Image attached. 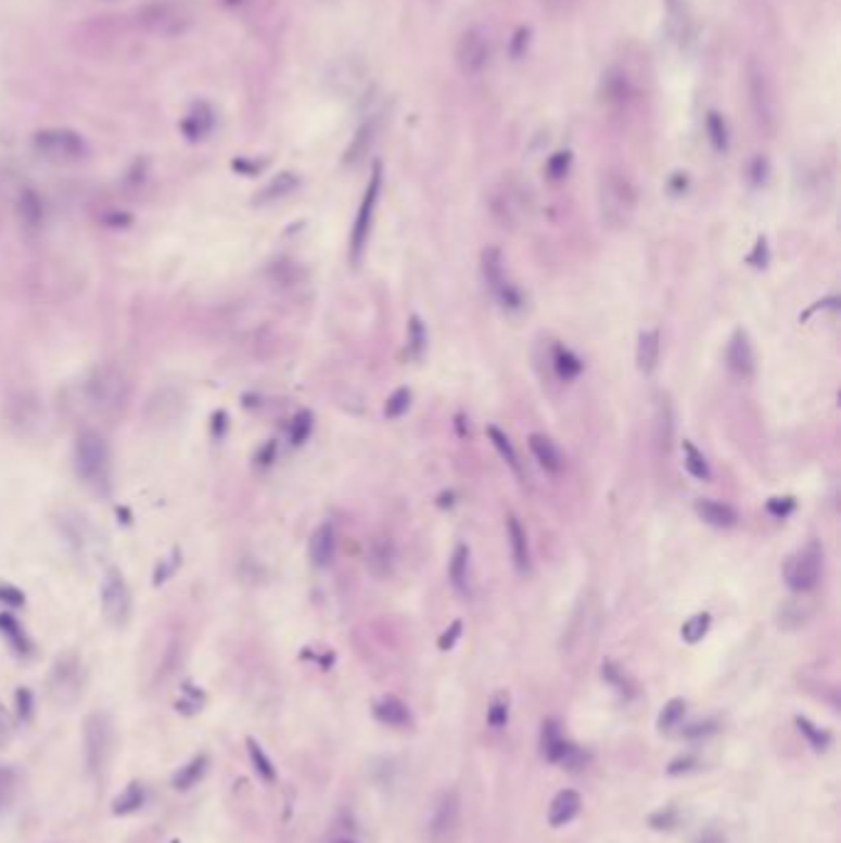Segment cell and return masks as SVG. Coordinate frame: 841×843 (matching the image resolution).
<instances>
[{
  "label": "cell",
  "mask_w": 841,
  "mask_h": 843,
  "mask_svg": "<svg viewBox=\"0 0 841 843\" xmlns=\"http://www.w3.org/2000/svg\"><path fill=\"white\" fill-rule=\"evenodd\" d=\"M129 395H131L129 378H126L122 368L112 366V362L97 366L92 373L85 378V383H81V397H85V405L97 417H104V420H112V417L122 414L126 403H129Z\"/></svg>",
  "instance_id": "cell-1"
},
{
  "label": "cell",
  "mask_w": 841,
  "mask_h": 843,
  "mask_svg": "<svg viewBox=\"0 0 841 843\" xmlns=\"http://www.w3.org/2000/svg\"><path fill=\"white\" fill-rule=\"evenodd\" d=\"M72 464L81 484L97 494H106L112 484V451L104 434L97 430H85L72 449Z\"/></svg>",
  "instance_id": "cell-2"
},
{
  "label": "cell",
  "mask_w": 841,
  "mask_h": 843,
  "mask_svg": "<svg viewBox=\"0 0 841 843\" xmlns=\"http://www.w3.org/2000/svg\"><path fill=\"white\" fill-rule=\"evenodd\" d=\"M597 207L602 222L612 230L627 228L637 210V190L632 180L620 170H608L597 188Z\"/></svg>",
  "instance_id": "cell-3"
},
{
  "label": "cell",
  "mask_w": 841,
  "mask_h": 843,
  "mask_svg": "<svg viewBox=\"0 0 841 843\" xmlns=\"http://www.w3.org/2000/svg\"><path fill=\"white\" fill-rule=\"evenodd\" d=\"M195 23V8L190 0H149L139 8L141 30L156 38H178Z\"/></svg>",
  "instance_id": "cell-4"
},
{
  "label": "cell",
  "mask_w": 841,
  "mask_h": 843,
  "mask_svg": "<svg viewBox=\"0 0 841 843\" xmlns=\"http://www.w3.org/2000/svg\"><path fill=\"white\" fill-rule=\"evenodd\" d=\"M35 156L52 163V166H77L89 156V143L85 136L67 126H50L33 133Z\"/></svg>",
  "instance_id": "cell-5"
},
{
  "label": "cell",
  "mask_w": 841,
  "mask_h": 843,
  "mask_svg": "<svg viewBox=\"0 0 841 843\" xmlns=\"http://www.w3.org/2000/svg\"><path fill=\"white\" fill-rule=\"evenodd\" d=\"M746 92L753 119L763 131H775L777 126V92L767 67L757 58H750L746 65Z\"/></svg>",
  "instance_id": "cell-6"
},
{
  "label": "cell",
  "mask_w": 841,
  "mask_h": 843,
  "mask_svg": "<svg viewBox=\"0 0 841 843\" xmlns=\"http://www.w3.org/2000/svg\"><path fill=\"white\" fill-rule=\"evenodd\" d=\"M494 60V42L486 27L472 25L461 30L455 44V65L467 79H479L486 75Z\"/></svg>",
  "instance_id": "cell-7"
},
{
  "label": "cell",
  "mask_w": 841,
  "mask_h": 843,
  "mask_svg": "<svg viewBox=\"0 0 841 843\" xmlns=\"http://www.w3.org/2000/svg\"><path fill=\"white\" fill-rule=\"evenodd\" d=\"M323 85L336 99H356L368 87V65L356 54L333 60L326 67Z\"/></svg>",
  "instance_id": "cell-8"
},
{
  "label": "cell",
  "mask_w": 841,
  "mask_h": 843,
  "mask_svg": "<svg viewBox=\"0 0 841 843\" xmlns=\"http://www.w3.org/2000/svg\"><path fill=\"white\" fill-rule=\"evenodd\" d=\"M114 730L112 720L104 713H92L85 720V763L92 775L104 772L112 757Z\"/></svg>",
  "instance_id": "cell-9"
},
{
  "label": "cell",
  "mask_w": 841,
  "mask_h": 843,
  "mask_svg": "<svg viewBox=\"0 0 841 843\" xmlns=\"http://www.w3.org/2000/svg\"><path fill=\"white\" fill-rule=\"evenodd\" d=\"M821 560H825V552H821L819 542H807V546L790 555V560L785 562L787 587H790L792 592H810V589L819 583Z\"/></svg>",
  "instance_id": "cell-10"
},
{
  "label": "cell",
  "mask_w": 841,
  "mask_h": 843,
  "mask_svg": "<svg viewBox=\"0 0 841 843\" xmlns=\"http://www.w3.org/2000/svg\"><path fill=\"white\" fill-rule=\"evenodd\" d=\"M99 597H102L104 620L116 629L126 627V624H129V620H131L133 600H131V589H129V585H126V579L119 570H109V573L104 575L102 592H99Z\"/></svg>",
  "instance_id": "cell-11"
},
{
  "label": "cell",
  "mask_w": 841,
  "mask_h": 843,
  "mask_svg": "<svg viewBox=\"0 0 841 843\" xmlns=\"http://www.w3.org/2000/svg\"><path fill=\"white\" fill-rule=\"evenodd\" d=\"M380 188H383V168H380V163H375L373 174H370V180H368V188L364 193V203H360V207H358L356 225H353V232H351V259L353 261H358L366 250L370 228H373V215H375Z\"/></svg>",
  "instance_id": "cell-12"
},
{
  "label": "cell",
  "mask_w": 841,
  "mask_h": 843,
  "mask_svg": "<svg viewBox=\"0 0 841 843\" xmlns=\"http://www.w3.org/2000/svg\"><path fill=\"white\" fill-rule=\"evenodd\" d=\"M188 412V395L176 385L156 387L146 400V420L156 427H168L183 420Z\"/></svg>",
  "instance_id": "cell-13"
},
{
  "label": "cell",
  "mask_w": 841,
  "mask_h": 843,
  "mask_svg": "<svg viewBox=\"0 0 841 843\" xmlns=\"http://www.w3.org/2000/svg\"><path fill=\"white\" fill-rule=\"evenodd\" d=\"M461 819V800L455 790L442 792V796L434 804L432 819H430V839L432 843H447L455 836Z\"/></svg>",
  "instance_id": "cell-14"
},
{
  "label": "cell",
  "mask_w": 841,
  "mask_h": 843,
  "mask_svg": "<svg viewBox=\"0 0 841 843\" xmlns=\"http://www.w3.org/2000/svg\"><path fill=\"white\" fill-rule=\"evenodd\" d=\"M81 691V664L75 656H60L50 674V693L58 703L69 705Z\"/></svg>",
  "instance_id": "cell-15"
},
{
  "label": "cell",
  "mask_w": 841,
  "mask_h": 843,
  "mask_svg": "<svg viewBox=\"0 0 841 843\" xmlns=\"http://www.w3.org/2000/svg\"><path fill=\"white\" fill-rule=\"evenodd\" d=\"M482 271L488 289H492L494 296L499 298V304L504 308H519L521 306V294L515 292V286L509 284V279L504 277V261L499 250H486L482 257Z\"/></svg>",
  "instance_id": "cell-16"
},
{
  "label": "cell",
  "mask_w": 841,
  "mask_h": 843,
  "mask_svg": "<svg viewBox=\"0 0 841 843\" xmlns=\"http://www.w3.org/2000/svg\"><path fill=\"white\" fill-rule=\"evenodd\" d=\"M543 755H546L550 763H558L565 767H577L583 763L581 750L560 738L556 723L543 725Z\"/></svg>",
  "instance_id": "cell-17"
},
{
  "label": "cell",
  "mask_w": 841,
  "mask_h": 843,
  "mask_svg": "<svg viewBox=\"0 0 841 843\" xmlns=\"http://www.w3.org/2000/svg\"><path fill=\"white\" fill-rule=\"evenodd\" d=\"M664 11H666L668 38L678 44H684L691 38L693 0H664Z\"/></svg>",
  "instance_id": "cell-18"
},
{
  "label": "cell",
  "mask_w": 841,
  "mask_h": 843,
  "mask_svg": "<svg viewBox=\"0 0 841 843\" xmlns=\"http://www.w3.org/2000/svg\"><path fill=\"white\" fill-rule=\"evenodd\" d=\"M726 360H728V370L738 378H750L755 368V356H753V346H750V339L743 329H738L730 335L728 341V350H726Z\"/></svg>",
  "instance_id": "cell-19"
},
{
  "label": "cell",
  "mask_w": 841,
  "mask_h": 843,
  "mask_svg": "<svg viewBox=\"0 0 841 843\" xmlns=\"http://www.w3.org/2000/svg\"><path fill=\"white\" fill-rule=\"evenodd\" d=\"M40 400L30 393H17L15 397L8 400V422L21 427V434L27 430L38 427L40 422Z\"/></svg>",
  "instance_id": "cell-20"
},
{
  "label": "cell",
  "mask_w": 841,
  "mask_h": 843,
  "mask_svg": "<svg viewBox=\"0 0 841 843\" xmlns=\"http://www.w3.org/2000/svg\"><path fill=\"white\" fill-rule=\"evenodd\" d=\"M17 220L25 232H40L44 225V203L33 188H25L17 197Z\"/></svg>",
  "instance_id": "cell-21"
},
{
  "label": "cell",
  "mask_w": 841,
  "mask_h": 843,
  "mask_svg": "<svg viewBox=\"0 0 841 843\" xmlns=\"http://www.w3.org/2000/svg\"><path fill=\"white\" fill-rule=\"evenodd\" d=\"M336 555V533L331 523H323L314 531L309 540V558L316 567H329Z\"/></svg>",
  "instance_id": "cell-22"
},
{
  "label": "cell",
  "mask_w": 841,
  "mask_h": 843,
  "mask_svg": "<svg viewBox=\"0 0 841 843\" xmlns=\"http://www.w3.org/2000/svg\"><path fill=\"white\" fill-rule=\"evenodd\" d=\"M581 806H583V800L577 792H573V790L558 792L553 796V802H550V809H548L550 827L553 829L565 827V823H570L577 817V814H581Z\"/></svg>",
  "instance_id": "cell-23"
},
{
  "label": "cell",
  "mask_w": 841,
  "mask_h": 843,
  "mask_svg": "<svg viewBox=\"0 0 841 843\" xmlns=\"http://www.w3.org/2000/svg\"><path fill=\"white\" fill-rule=\"evenodd\" d=\"M528 447L538 464L546 471H550V474H560V471H563V457H560V449L556 447L553 439L546 437V434H531Z\"/></svg>",
  "instance_id": "cell-24"
},
{
  "label": "cell",
  "mask_w": 841,
  "mask_h": 843,
  "mask_svg": "<svg viewBox=\"0 0 841 843\" xmlns=\"http://www.w3.org/2000/svg\"><path fill=\"white\" fill-rule=\"evenodd\" d=\"M506 533H509V546H511L515 570H519V573H528V567H531L528 538H526V531H523V525L519 523L515 515H509V521H506Z\"/></svg>",
  "instance_id": "cell-25"
},
{
  "label": "cell",
  "mask_w": 841,
  "mask_h": 843,
  "mask_svg": "<svg viewBox=\"0 0 841 843\" xmlns=\"http://www.w3.org/2000/svg\"><path fill=\"white\" fill-rule=\"evenodd\" d=\"M366 565L373 575L378 577H385L393 573V565H395V548L393 542L387 538H375L373 542H370L368 548V555H366Z\"/></svg>",
  "instance_id": "cell-26"
},
{
  "label": "cell",
  "mask_w": 841,
  "mask_h": 843,
  "mask_svg": "<svg viewBox=\"0 0 841 843\" xmlns=\"http://www.w3.org/2000/svg\"><path fill=\"white\" fill-rule=\"evenodd\" d=\"M180 129H183L190 141H203L215 129V112L207 104H197L180 124Z\"/></svg>",
  "instance_id": "cell-27"
},
{
  "label": "cell",
  "mask_w": 841,
  "mask_h": 843,
  "mask_svg": "<svg viewBox=\"0 0 841 843\" xmlns=\"http://www.w3.org/2000/svg\"><path fill=\"white\" fill-rule=\"evenodd\" d=\"M373 713L380 723L387 725V728H405V725L410 723V711H407V705L395 695L380 698V701L373 705Z\"/></svg>",
  "instance_id": "cell-28"
},
{
  "label": "cell",
  "mask_w": 841,
  "mask_h": 843,
  "mask_svg": "<svg viewBox=\"0 0 841 843\" xmlns=\"http://www.w3.org/2000/svg\"><path fill=\"white\" fill-rule=\"evenodd\" d=\"M449 579L455 592L461 597H472V577H469V548L457 546L455 555L449 560Z\"/></svg>",
  "instance_id": "cell-29"
},
{
  "label": "cell",
  "mask_w": 841,
  "mask_h": 843,
  "mask_svg": "<svg viewBox=\"0 0 841 843\" xmlns=\"http://www.w3.org/2000/svg\"><path fill=\"white\" fill-rule=\"evenodd\" d=\"M696 513L703 523L713 525V528H732L738 523L736 509H730L728 503L718 501H699L696 503Z\"/></svg>",
  "instance_id": "cell-30"
},
{
  "label": "cell",
  "mask_w": 841,
  "mask_h": 843,
  "mask_svg": "<svg viewBox=\"0 0 841 843\" xmlns=\"http://www.w3.org/2000/svg\"><path fill=\"white\" fill-rule=\"evenodd\" d=\"M298 188V178L294 174H279L269 180V183L259 190L255 203L257 205H271L284 201Z\"/></svg>",
  "instance_id": "cell-31"
},
{
  "label": "cell",
  "mask_w": 841,
  "mask_h": 843,
  "mask_svg": "<svg viewBox=\"0 0 841 843\" xmlns=\"http://www.w3.org/2000/svg\"><path fill=\"white\" fill-rule=\"evenodd\" d=\"M659 343H662V339H659V331H641L639 333V343H637V368L639 373L645 375H651L657 370V362H659Z\"/></svg>",
  "instance_id": "cell-32"
},
{
  "label": "cell",
  "mask_w": 841,
  "mask_h": 843,
  "mask_svg": "<svg viewBox=\"0 0 841 843\" xmlns=\"http://www.w3.org/2000/svg\"><path fill=\"white\" fill-rule=\"evenodd\" d=\"M629 94V81L627 75H622L617 69H610L608 75H602V102L608 106H624Z\"/></svg>",
  "instance_id": "cell-33"
},
{
  "label": "cell",
  "mask_w": 841,
  "mask_h": 843,
  "mask_svg": "<svg viewBox=\"0 0 841 843\" xmlns=\"http://www.w3.org/2000/svg\"><path fill=\"white\" fill-rule=\"evenodd\" d=\"M375 133H378V122L375 119H370V122H366L364 126H360L358 133H356V139H353V143H351L348 151H346V161L348 163H356V161L364 158L366 153L370 151V143L375 141Z\"/></svg>",
  "instance_id": "cell-34"
},
{
  "label": "cell",
  "mask_w": 841,
  "mask_h": 843,
  "mask_svg": "<svg viewBox=\"0 0 841 843\" xmlns=\"http://www.w3.org/2000/svg\"><path fill=\"white\" fill-rule=\"evenodd\" d=\"M553 366H556V373L560 380H575L577 375L583 373V360L577 358L573 350H568L563 346L556 348Z\"/></svg>",
  "instance_id": "cell-35"
},
{
  "label": "cell",
  "mask_w": 841,
  "mask_h": 843,
  "mask_svg": "<svg viewBox=\"0 0 841 843\" xmlns=\"http://www.w3.org/2000/svg\"><path fill=\"white\" fill-rule=\"evenodd\" d=\"M684 467L693 478H699V482H709L711 478L709 461H705V457L693 447L691 442H684Z\"/></svg>",
  "instance_id": "cell-36"
},
{
  "label": "cell",
  "mask_w": 841,
  "mask_h": 843,
  "mask_svg": "<svg viewBox=\"0 0 841 843\" xmlns=\"http://www.w3.org/2000/svg\"><path fill=\"white\" fill-rule=\"evenodd\" d=\"M509 695L506 693H496L492 701H488V708H486V723L492 725L494 730H501L506 723H509Z\"/></svg>",
  "instance_id": "cell-37"
},
{
  "label": "cell",
  "mask_w": 841,
  "mask_h": 843,
  "mask_svg": "<svg viewBox=\"0 0 841 843\" xmlns=\"http://www.w3.org/2000/svg\"><path fill=\"white\" fill-rule=\"evenodd\" d=\"M486 434H488V439H492V444L496 447V451H499V455H501V459L506 461V464H509V467L515 471V474H521L519 457H515V451H513V447H511L509 437H506V434H504L501 430H496V427H488Z\"/></svg>",
  "instance_id": "cell-38"
},
{
  "label": "cell",
  "mask_w": 841,
  "mask_h": 843,
  "mask_svg": "<svg viewBox=\"0 0 841 843\" xmlns=\"http://www.w3.org/2000/svg\"><path fill=\"white\" fill-rule=\"evenodd\" d=\"M205 765H207L205 757H195L193 763L180 769L174 779L176 790H190V787H195L197 782H201V777L205 775Z\"/></svg>",
  "instance_id": "cell-39"
},
{
  "label": "cell",
  "mask_w": 841,
  "mask_h": 843,
  "mask_svg": "<svg viewBox=\"0 0 841 843\" xmlns=\"http://www.w3.org/2000/svg\"><path fill=\"white\" fill-rule=\"evenodd\" d=\"M143 800H146V792H143L141 784H129L124 790L119 800L114 802V812L116 814H133L136 809H141Z\"/></svg>",
  "instance_id": "cell-40"
},
{
  "label": "cell",
  "mask_w": 841,
  "mask_h": 843,
  "mask_svg": "<svg viewBox=\"0 0 841 843\" xmlns=\"http://www.w3.org/2000/svg\"><path fill=\"white\" fill-rule=\"evenodd\" d=\"M709 627H711V614H705V612L693 614L691 620L681 627V639L686 643H699L705 637Z\"/></svg>",
  "instance_id": "cell-41"
},
{
  "label": "cell",
  "mask_w": 841,
  "mask_h": 843,
  "mask_svg": "<svg viewBox=\"0 0 841 843\" xmlns=\"http://www.w3.org/2000/svg\"><path fill=\"white\" fill-rule=\"evenodd\" d=\"M424 346H428V333H424V325L418 316H412L410 329H407V348H410L412 358H420Z\"/></svg>",
  "instance_id": "cell-42"
},
{
  "label": "cell",
  "mask_w": 841,
  "mask_h": 843,
  "mask_svg": "<svg viewBox=\"0 0 841 843\" xmlns=\"http://www.w3.org/2000/svg\"><path fill=\"white\" fill-rule=\"evenodd\" d=\"M684 713H686V703H684V701H678V698H674V701H668V703L664 705L662 715H659V728H662L664 732L674 730L676 725L681 723Z\"/></svg>",
  "instance_id": "cell-43"
},
{
  "label": "cell",
  "mask_w": 841,
  "mask_h": 843,
  "mask_svg": "<svg viewBox=\"0 0 841 843\" xmlns=\"http://www.w3.org/2000/svg\"><path fill=\"white\" fill-rule=\"evenodd\" d=\"M247 745H250V759H252V765H255L257 775L265 777L267 782H275L277 772H275V765H271V759L265 755V752H262V748L257 745L255 740H250Z\"/></svg>",
  "instance_id": "cell-44"
},
{
  "label": "cell",
  "mask_w": 841,
  "mask_h": 843,
  "mask_svg": "<svg viewBox=\"0 0 841 843\" xmlns=\"http://www.w3.org/2000/svg\"><path fill=\"white\" fill-rule=\"evenodd\" d=\"M0 634H5L8 641H11L17 651H25V647H27L25 631L11 614H0Z\"/></svg>",
  "instance_id": "cell-45"
},
{
  "label": "cell",
  "mask_w": 841,
  "mask_h": 843,
  "mask_svg": "<svg viewBox=\"0 0 841 843\" xmlns=\"http://www.w3.org/2000/svg\"><path fill=\"white\" fill-rule=\"evenodd\" d=\"M410 400H412L410 389L407 387L395 389V393L387 397V405H385L387 420H397V417H403L407 412V407H410Z\"/></svg>",
  "instance_id": "cell-46"
},
{
  "label": "cell",
  "mask_w": 841,
  "mask_h": 843,
  "mask_svg": "<svg viewBox=\"0 0 841 843\" xmlns=\"http://www.w3.org/2000/svg\"><path fill=\"white\" fill-rule=\"evenodd\" d=\"M798 725H800V730L804 732V736L810 738V742L814 745V750H825V748H827V742H829L827 732L814 730V725H812L810 720H804V718H798Z\"/></svg>",
  "instance_id": "cell-47"
},
{
  "label": "cell",
  "mask_w": 841,
  "mask_h": 843,
  "mask_svg": "<svg viewBox=\"0 0 841 843\" xmlns=\"http://www.w3.org/2000/svg\"><path fill=\"white\" fill-rule=\"evenodd\" d=\"M15 787V772L8 767H0V804H5L11 800Z\"/></svg>",
  "instance_id": "cell-48"
},
{
  "label": "cell",
  "mask_w": 841,
  "mask_h": 843,
  "mask_svg": "<svg viewBox=\"0 0 841 843\" xmlns=\"http://www.w3.org/2000/svg\"><path fill=\"white\" fill-rule=\"evenodd\" d=\"M794 509V501L792 498H773V501H767V511H770L775 519H785V515H790Z\"/></svg>",
  "instance_id": "cell-49"
},
{
  "label": "cell",
  "mask_w": 841,
  "mask_h": 843,
  "mask_svg": "<svg viewBox=\"0 0 841 843\" xmlns=\"http://www.w3.org/2000/svg\"><path fill=\"white\" fill-rule=\"evenodd\" d=\"M309 432H311V414L302 412L294 422V444H302Z\"/></svg>",
  "instance_id": "cell-50"
},
{
  "label": "cell",
  "mask_w": 841,
  "mask_h": 843,
  "mask_svg": "<svg viewBox=\"0 0 841 843\" xmlns=\"http://www.w3.org/2000/svg\"><path fill=\"white\" fill-rule=\"evenodd\" d=\"M11 732H13L11 715H8V711L3 708V703H0V748H3L5 742L11 740Z\"/></svg>",
  "instance_id": "cell-51"
},
{
  "label": "cell",
  "mask_w": 841,
  "mask_h": 843,
  "mask_svg": "<svg viewBox=\"0 0 841 843\" xmlns=\"http://www.w3.org/2000/svg\"><path fill=\"white\" fill-rule=\"evenodd\" d=\"M459 634H461V622H455V624H451V627H449L445 634H442V639H439V649H442V651H447V649L455 647L457 639H459Z\"/></svg>",
  "instance_id": "cell-52"
},
{
  "label": "cell",
  "mask_w": 841,
  "mask_h": 843,
  "mask_svg": "<svg viewBox=\"0 0 841 843\" xmlns=\"http://www.w3.org/2000/svg\"><path fill=\"white\" fill-rule=\"evenodd\" d=\"M748 261H750V265H753V267H765V265H767V242H765V238H760V240H757L755 252L748 257Z\"/></svg>",
  "instance_id": "cell-53"
},
{
  "label": "cell",
  "mask_w": 841,
  "mask_h": 843,
  "mask_svg": "<svg viewBox=\"0 0 841 843\" xmlns=\"http://www.w3.org/2000/svg\"><path fill=\"white\" fill-rule=\"evenodd\" d=\"M711 139L716 143V149H726V131L721 129V122L716 119V114L711 116Z\"/></svg>",
  "instance_id": "cell-54"
},
{
  "label": "cell",
  "mask_w": 841,
  "mask_h": 843,
  "mask_svg": "<svg viewBox=\"0 0 841 843\" xmlns=\"http://www.w3.org/2000/svg\"><path fill=\"white\" fill-rule=\"evenodd\" d=\"M565 170H568V156L565 153H560V156L550 161V176L560 178V176H565Z\"/></svg>",
  "instance_id": "cell-55"
},
{
  "label": "cell",
  "mask_w": 841,
  "mask_h": 843,
  "mask_svg": "<svg viewBox=\"0 0 841 843\" xmlns=\"http://www.w3.org/2000/svg\"><path fill=\"white\" fill-rule=\"evenodd\" d=\"M699 765L696 759L686 757V759H678V763H672V767H668V775H681V772H691V769Z\"/></svg>",
  "instance_id": "cell-56"
},
{
  "label": "cell",
  "mask_w": 841,
  "mask_h": 843,
  "mask_svg": "<svg viewBox=\"0 0 841 843\" xmlns=\"http://www.w3.org/2000/svg\"><path fill=\"white\" fill-rule=\"evenodd\" d=\"M0 597H8L5 602H11V604H15V606L25 602V597H23L21 592H17L15 587H8V585H0Z\"/></svg>",
  "instance_id": "cell-57"
},
{
  "label": "cell",
  "mask_w": 841,
  "mask_h": 843,
  "mask_svg": "<svg viewBox=\"0 0 841 843\" xmlns=\"http://www.w3.org/2000/svg\"><path fill=\"white\" fill-rule=\"evenodd\" d=\"M693 843H726V839H723L716 829H705L696 836Z\"/></svg>",
  "instance_id": "cell-58"
},
{
  "label": "cell",
  "mask_w": 841,
  "mask_h": 843,
  "mask_svg": "<svg viewBox=\"0 0 841 843\" xmlns=\"http://www.w3.org/2000/svg\"><path fill=\"white\" fill-rule=\"evenodd\" d=\"M319 3H326V5H336V3H341V0H319Z\"/></svg>",
  "instance_id": "cell-59"
},
{
  "label": "cell",
  "mask_w": 841,
  "mask_h": 843,
  "mask_svg": "<svg viewBox=\"0 0 841 843\" xmlns=\"http://www.w3.org/2000/svg\"><path fill=\"white\" fill-rule=\"evenodd\" d=\"M333 843H356V841H348V839H339V841H333Z\"/></svg>",
  "instance_id": "cell-60"
}]
</instances>
